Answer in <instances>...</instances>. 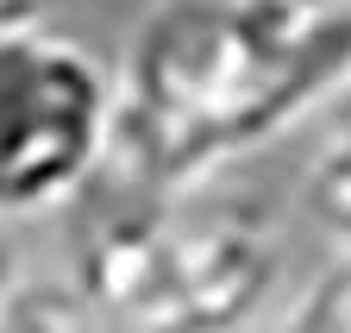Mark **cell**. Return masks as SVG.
I'll use <instances>...</instances> for the list:
<instances>
[{"label": "cell", "instance_id": "7", "mask_svg": "<svg viewBox=\"0 0 351 333\" xmlns=\"http://www.w3.org/2000/svg\"><path fill=\"white\" fill-rule=\"evenodd\" d=\"M51 0H0V32H25V25H44Z\"/></svg>", "mask_w": 351, "mask_h": 333}, {"label": "cell", "instance_id": "6", "mask_svg": "<svg viewBox=\"0 0 351 333\" xmlns=\"http://www.w3.org/2000/svg\"><path fill=\"white\" fill-rule=\"evenodd\" d=\"M282 333H351V258L332 264L314 289H307L301 308L282 321Z\"/></svg>", "mask_w": 351, "mask_h": 333}, {"label": "cell", "instance_id": "5", "mask_svg": "<svg viewBox=\"0 0 351 333\" xmlns=\"http://www.w3.org/2000/svg\"><path fill=\"white\" fill-rule=\"evenodd\" d=\"M0 333H107L69 271H13L0 289Z\"/></svg>", "mask_w": 351, "mask_h": 333}, {"label": "cell", "instance_id": "2", "mask_svg": "<svg viewBox=\"0 0 351 333\" xmlns=\"http://www.w3.org/2000/svg\"><path fill=\"white\" fill-rule=\"evenodd\" d=\"M282 233L257 201L201 183H125L82 195L69 277L107 333H239L270 296Z\"/></svg>", "mask_w": 351, "mask_h": 333}, {"label": "cell", "instance_id": "3", "mask_svg": "<svg viewBox=\"0 0 351 333\" xmlns=\"http://www.w3.org/2000/svg\"><path fill=\"white\" fill-rule=\"evenodd\" d=\"M113 151V69L51 25L0 32V220L82 201Z\"/></svg>", "mask_w": 351, "mask_h": 333}, {"label": "cell", "instance_id": "1", "mask_svg": "<svg viewBox=\"0 0 351 333\" xmlns=\"http://www.w3.org/2000/svg\"><path fill=\"white\" fill-rule=\"evenodd\" d=\"M351 19L295 0H157L113 69V151L125 183H201L339 95Z\"/></svg>", "mask_w": 351, "mask_h": 333}, {"label": "cell", "instance_id": "8", "mask_svg": "<svg viewBox=\"0 0 351 333\" xmlns=\"http://www.w3.org/2000/svg\"><path fill=\"white\" fill-rule=\"evenodd\" d=\"M295 7H307V13H339V0H295Z\"/></svg>", "mask_w": 351, "mask_h": 333}, {"label": "cell", "instance_id": "4", "mask_svg": "<svg viewBox=\"0 0 351 333\" xmlns=\"http://www.w3.org/2000/svg\"><path fill=\"white\" fill-rule=\"evenodd\" d=\"M320 139H314V157L301 170V201L314 227L351 258V63H345V82L339 95L320 107Z\"/></svg>", "mask_w": 351, "mask_h": 333}]
</instances>
